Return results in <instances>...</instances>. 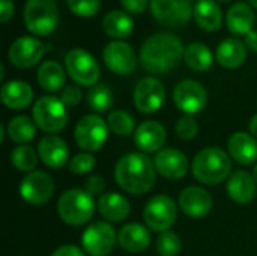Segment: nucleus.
Segmentation results:
<instances>
[{
	"mask_svg": "<svg viewBox=\"0 0 257 256\" xmlns=\"http://www.w3.org/2000/svg\"><path fill=\"white\" fill-rule=\"evenodd\" d=\"M182 41L172 33H157L149 36L140 48L142 66L152 74H166L176 68L184 59Z\"/></svg>",
	"mask_w": 257,
	"mask_h": 256,
	"instance_id": "obj_1",
	"label": "nucleus"
},
{
	"mask_svg": "<svg viewBox=\"0 0 257 256\" xmlns=\"http://www.w3.org/2000/svg\"><path fill=\"white\" fill-rule=\"evenodd\" d=\"M155 163L143 152H130L123 155L114 167L117 186L131 195H145L155 184Z\"/></svg>",
	"mask_w": 257,
	"mask_h": 256,
	"instance_id": "obj_2",
	"label": "nucleus"
},
{
	"mask_svg": "<svg viewBox=\"0 0 257 256\" xmlns=\"http://www.w3.org/2000/svg\"><path fill=\"white\" fill-rule=\"evenodd\" d=\"M232 172V160L220 148H205L193 160V175L199 183L214 186L226 181Z\"/></svg>",
	"mask_w": 257,
	"mask_h": 256,
	"instance_id": "obj_3",
	"label": "nucleus"
},
{
	"mask_svg": "<svg viewBox=\"0 0 257 256\" xmlns=\"http://www.w3.org/2000/svg\"><path fill=\"white\" fill-rule=\"evenodd\" d=\"M57 214L66 225L81 226L95 214L93 198L86 190H66L57 201Z\"/></svg>",
	"mask_w": 257,
	"mask_h": 256,
	"instance_id": "obj_4",
	"label": "nucleus"
},
{
	"mask_svg": "<svg viewBox=\"0 0 257 256\" xmlns=\"http://www.w3.org/2000/svg\"><path fill=\"white\" fill-rule=\"evenodd\" d=\"M24 24L38 36L51 35L59 24V11L54 0H27L24 6Z\"/></svg>",
	"mask_w": 257,
	"mask_h": 256,
	"instance_id": "obj_5",
	"label": "nucleus"
},
{
	"mask_svg": "<svg viewBox=\"0 0 257 256\" xmlns=\"http://www.w3.org/2000/svg\"><path fill=\"white\" fill-rule=\"evenodd\" d=\"M32 116L36 127H39L42 131L50 134H56L62 131L68 122L66 106L62 103L60 98L51 95L41 97L35 103Z\"/></svg>",
	"mask_w": 257,
	"mask_h": 256,
	"instance_id": "obj_6",
	"label": "nucleus"
},
{
	"mask_svg": "<svg viewBox=\"0 0 257 256\" xmlns=\"http://www.w3.org/2000/svg\"><path fill=\"white\" fill-rule=\"evenodd\" d=\"M178 217V205L167 195H157L148 201L143 210V219L146 226L155 232L169 231Z\"/></svg>",
	"mask_w": 257,
	"mask_h": 256,
	"instance_id": "obj_7",
	"label": "nucleus"
},
{
	"mask_svg": "<svg viewBox=\"0 0 257 256\" xmlns=\"http://www.w3.org/2000/svg\"><path fill=\"white\" fill-rule=\"evenodd\" d=\"M108 130L110 128L107 122L101 116L86 115L77 122L74 137L81 149H84L86 152H95L105 145Z\"/></svg>",
	"mask_w": 257,
	"mask_h": 256,
	"instance_id": "obj_8",
	"label": "nucleus"
},
{
	"mask_svg": "<svg viewBox=\"0 0 257 256\" xmlns=\"http://www.w3.org/2000/svg\"><path fill=\"white\" fill-rule=\"evenodd\" d=\"M65 66L69 77L77 84L92 88L99 78V65L96 59L81 48H74L65 56Z\"/></svg>",
	"mask_w": 257,
	"mask_h": 256,
	"instance_id": "obj_9",
	"label": "nucleus"
},
{
	"mask_svg": "<svg viewBox=\"0 0 257 256\" xmlns=\"http://www.w3.org/2000/svg\"><path fill=\"white\" fill-rule=\"evenodd\" d=\"M155 20L167 27H182L190 23L194 12L191 0H151Z\"/></svg>",
	"mask_w": 257,
	"mask_h": 256,
	"instance_id": "obj_10",
	"label": "nucleus"
},
{
	"mask_svg": "<svg viewBox=\"0 0 257 256\" xmlns=\"http://www.w3.org/2000/svg\"><path fill=\"white\" fill-rule=\"evenodd\" d=\"M116 241V231L108 222H95L81 235L83 249L89 256H107Z\"/></svg>",
	"mask_w": 257,
	"mask_h": 256,
	"instance_id": "obj_11",
	"label": "nucleus"
},
{
	"mask_svg": "<svg viewBox=\"0 0 257 256\" xmlns=\"http://www.w3.org/2000/svg\"><path fill=\"white\" fill-rule=\"evenodd\" d=\"M175 106L185 115H196L202 112L208 103L206 89L196 80H184L176 84L173 91Z\"/></svg>",
	"mask_w": 257,
	"mask_h": 256,
	"instance_id": "obj_12",
	"label": "nucleus"
},
{
	"mask_svg": "<svg viewBox=\"0 0 257 256\" xmlns=\"http://www.w3.org/2000/svg\"><path fill=\"white\" fill-rule=\"evenodd\" d=\"M54 193L53 178L41 170L27 174L20 184V196L30 205H42L51 199Z\"/></svg>",
	"mask_w": 257,
	"mask_h": 256,
	"instance_id": "obj_13",
	"label": "nucleus"
},
{
	"mask_svg": "<svg viewBox=\"0 0 257 256\" xmlns=\"http://www.w3.org/2000/svg\"><path fill=\"white\" fill-rule=\"evenodd\" d=\"M166 100L164 84L155 77L142 78L134 89V104L142 113H155Z\"/></svg>",
	"mask_w": 257,
	"mask_h": 256,
	"instance_id": "obj_14",
	"label": "nucleus"
},
{
	"mask_svg": "<svg viewBox=\"0 0 257 256\" xmlns=\"http://www.w3.org/2000/svg\"><path fill=\"white\" fill-rule=\"evenodd\" d=\"M104 63L107 68L119 75L131 74L136 69L137 57L134 53V48L122 41H113L108 42L102 51Z\"/></svg>",
	"mask_w": 257,
	"mask_h": 256,
	"instance_id": "obj_15",
	"label": "nucleus"
},
{
	"mask_svg": "<svg viewBox=\"0 0 257 256\" xmlns=\"http://www.w3.org/2000/svg\"><path fill=\"white\" fill-rule=\"evenodd\" d=\"M44 53L45 47L39 39L21 36L11 44L8 50V59L17 68H30L41 60Z\"/></svg>",
	"mask_w": 257,
	"mask_h": 256,
	"instance_id": "obj_16",
	"label": "nucleus"
},
{
	"mask_svg": "<svg viewBox=\"0 0 257 256\" xmlns=\"http://www.w3.org/2000/svg\"><path fill=\"white\" fill-rule=\"evenodd\" d=\"M157 172L167 180H181L187 175L190 163L184 152L175 148H164L154 158Z\"/></svg>",
	"mask_w": 257,
	"mask_h": 256,
	"instance_id": "obj_17",
	"label": "nucleus"
},
{
	"mask_svg": "<svg viewBox=\"0 0 257 256\" xmlns=\"http://www.w3.org/2000/svg\"><path fill=\"white\" fill-rule=\"evenodd\" d=\"M179 208L191 219H202L209 214L212 198L209 192L202 187H187L179 195Z\"/></svg>",
	"mask_w": 257,
	"mask_h": 256,
	"instance_id": "obj_18",
	"label": "nucleus"
},
{
	"mask_svg": "<svg viewBox=\"0 0 257 256\" xmlns=\"http://www.w3.org/2000/svg\"><path fill=\"white\" fill-rule=\"evenodd\" d=\"M38 154L45 166L50 169H60L68 163L69 148L62 137L47 134L38 143Z\"/></svg>",
	"mask_w": 257,
	"mask_h": 256,
	"instance_id": "obj_19",
	"label": "nucleus"
},
{
	"mask_svg": "<svg viewBox=\"0 0 257 256\" xmlns=\"http://www.w3.org/2000/svg\"><path fill=\"white\" fill-rule=\"evenodd\" d=\"M136 146L143 152H157L166 143V130L157 121L142 122L134 133Z\"/></svg>",
	"mask_w": 257,
	"mask_h": 256,
	"instance_id": "obj_20",
	"label": "nucleus"
},
{
	"mask_svg": "<svg viewBox=\"0 0 257 256\" xmlns=\"http://www.w3.org/2000/svg\"><path fill=\"white\" fill-rule=\"evenodd\" d=\"M256 186L253 175H250L247 170H236L229 177L226 190L233 202L247 205L256 198Z\"/></svg>",
	"mask_w": 257,
	"mask_h": 256,
	"instance_id": "obj_21",
	"label": "nucleus"
},
{
	"mask_svg": "<svg viewBox=\"0 0 257 256\" xmlns=\"http://www.w3.org/2000/svg\"><path fill=\"white\" fill-rule=\"evenodd\" d=\"M229 155L241 164H253L257 161V140L250 133L236 131L227 142Z\"/></svg>",
	"mask_w": 257,
	"mask_h": 256,
	"instance_id": "obj_22",
	"label": "nucleus"
},
{
	"mask_svg": "<svg viewBox=\"0 0 257 256\" xmlns=\"http://www.w3.org/2000/svg\"><path fill=\"white\" fill-rule=\"evenodd\" d=\"M117 244L131 253L143 252L151 244V232L140 223H128L119 231Z\"/></svg>",
	"mask_w": 257,
	"mask_h": 256,
	"instance_id": "obj_23",
	"label": "nucleus"
},
{
	"mask_svg": "<svg viewBox=\"0 0 257 256\" xmlns=\"http://www.w3.org/2000/svg\"><path fill=\"white\" fill-rule=\"evenodd\" d=\"M2 103L12 109V110H21L30 106L33 101V89L29 83L21 80H12L2 86Z\"/></svg>",
	"mask_w": 257,
	"mask_h": 256,
	"instance_id": "obj_24",
	"label": "nucleus"
},
{
	"mask_svg": "<svg viewBox=\"0 0 257 256\" xmlns=\"http://www.w3.org/2000/svg\"><path fill=\"white\" fill-rule=\"evenodd\" d=\"M98 211L107 222H122L130 216V202L119 193L110 192L98 199Z\"/></svg>",
	"mask_w": 257,
	"mask_h": 256,
	"instance_id": "obj_25",
	"label": "nucleus"
},
{
	"mask_svg": "<svg viewBox=\"0 0 257 256\" xmlns=\"http://www.w3.org/2000/svg\"><path fill=\"white\" fill-rule=\"evenodd\" d=\"M247 57V47L236 38L224 39L217 48V62L226 69L239 68Z\"/></svg>",
	"mask_w": 257,
	"mask_h": 256,
	"instance_id": "obj_26",
	"label": "nucleus"
},
{
	"mask_svg": "<svg viewBox=\"0 0 257 256\" xmlns=\"http://www.w3.org/2000/svg\"><path fill=\"white\" fill-rule=\"evenodd\" d=\"M193 15L197 26L206 32H215L221 27L223 12L214 0H197Z\"/></svg>",
	"mask_w": 257,
	"mask_h": 256,
	"instance_id": "obj_27",
	"label": "nucleus"
},
{
	"mask_svg": "<svg viewBox=\"0 0 257 256\" xmlns=\"http://www.w3.org/2000/svg\"><path fill=\"white\" fill-rule=\"evenodd\" d=\"M226 24L233 35H247L253 30L254 12L247 3H236L227 11Z\"/></svg>",
	"mask_w": 257,
	"mask_h": 256,
	"instance_id": "obj_28",
	"label": "nucleus"
},
{
	"mask_svg": "<svg viewBox=\"0 0 257 256\" xmlns=\"http://www.w3.org/2000/svg\"><path fill=\"white\" fill-rule=\"evenodd\" d=\"M102 27L108 36H111L114 39H123L133 33L134 23L128 14H125L122 11H111L104 17Z\"/></svg>",
	"mask_w": 257,
	"mask_h": 256,
	"instance_id": "obj_29",
	"label": "nucleus"
},
{
	"mask_svg": "<svg viewBox=\"0 0 257 256\" xmlns=\"http://www.w3.org/2000/svg\"><path fill=\"white\" fill-rule=\"evenodd\" d=\"M38 83L48 92H57L65 84V71L60 63L54 60L44 62L38 69Z\"/></svg>",
	"mask_w": 257,
	"mask_h": 256,
	"instance_id": "obj_30",
	"label": "nucleus"
},
{
	"mask_svg": "<svg viewBox=\"0 0 257 256\" xmlns=\"http://www.w3.org/2000/svg\"><path fill=\"white\" fill-rule=\"evenodd\" d=\"M184 60L188 65V68H191L193 71H208L212 65V53L211 50L202 44V42H193L185 48L184 53Z\"/></svg>",
	"mask_w": 257,
	"mask_h": 256,
	"instance_id": "obj_31",
	"label": "nucleus"
},
{
	"mask_svg": "<svg viewBox=\"0 0 257 256\" xmlns=\"http://www.w3.org/2000/svg\"><path fill=\"white\" fill-rule=\"evenodd\" d=\"M36 134V124L29 116H15L8 124V136L18 145H26Z\"/></svg>",
	"mask_w": 257,
	"mask_h": 256,
	"instance_id": "obj_32",
	"label": "nucleus"
},
{
	"mask_svg": "<svg viewBox=\"0 0 257 256\" xmlns=\"http://www.w3.org/2000/svg\"><path fill=\"white\" fill-rule=\"evenodd\" d=\"M87 103L89 107L96 113H105L113 104V94L111 89L104 83H96L87 92Z\"/></svg>",
	"mask_w": 257,
	"mask_h": 256,
	"instance_id": "obj_33",
	"label": "nucleus"
},
{
	"mask_svg": "<svg viewBox=\"0 0 257 256\" xmlns=\"http://www.w3.org/2000/svg\"><path fill=\"white\" fill-rule=\"evenodd\" d=\"M39 154L29 145H18L11 152V163L21 172H33L38 166Z\"/></svg>",
	"mask_w": 257,
	"mask_h": 256,
	"instance_id": "obj_34",
	"label": "nucleus"
},
{
	"mask_svg": "<svg viewBox=\"0 0 257 256\" xmlns=\"http://www.w3.org/2000/svg\"><path fill=\"white\" fill-rule=\"evenodd\" d=\"M107 125H108L110 131L114 133L116 136L128 137L134 131L136 122H134V118L128 112H125V110H113L108 115Z\"/></svg>",
	"mask_w": 257,
	"mask_h": 256,
	"instance_id": "obj_35",
	"label": "nucleus"
},
{
	"mask_svg": "<svg viewBox=\"0 0 257 256\" xmlns=\"http://www.w3.org/2000/svg\"><path fill=\"white\" fill-rule=\"evenodd\" d=\"M182 249V241L172 231L161 232L157 238V250L161 256H176Z\"/></svg>",
	"mask_w": 257,
	"mask_h": 256,
	"instance_id": "obj_36",
	"label": "nucleus"
},
{
	"mask_svg": "<svg viewBox=\"0 0 257 256\" xmlns=\"http://www.w3.org/2000/svg\"><path fill=\"white\" fill-rule=\"evenodd\" d=\"M99 0H68V8L72 14L83 18H90L99 11Z\"/></svg>",
	"mask_w": 257,
	"mask_h": 256,
	"instance_id": "obj_37",
	"label": "nucleus"
},
{
	"mask_svg": "<svg viewBox=\"0 0 257 256\" xmlns=\"http://www.w3.org/2000/svg\"><path fill=\"white\" fill-rule=\"evenodd\" d=\"M96 166V160L92 154L89 152H81L77 154L71 158L69 161V170L75 175H84L89 174L90 170H93V167Z\"/></svg>",
	"mask_w": 257,
	"mask_h": 256,
	"instance_id": "obj_38",
	"label": "nucleus"
},
{
	"mask_svg": "<svg viewBox=\"0 0 257 256\" xmlns=\"http://www.w3.org/2000/svg\"><path fill=\"white\" fill-rule=\"evenodd\" d=\"M197 131H199V124L194 119V116L185 115V116L178 119V122H176V134H178L179 139L191 140V139L196 137Z\"/></svg>",
	"mask_w": 257,
	"mask_h": 256,
	"instance_id": "obj_39",
	"label": "nucleus"
},
{
	"mask_svg": "<svg viewBox=\"0 0 257 256\" xmlns=\"http://www.w3.org/2000/svg\"><path fill=\"white\" fill-rule=\"evenodd\" d=\"M60 100L65 106L68 107H74L77 104L81 103L83 100V92L78 86H74V84H69V86H65L62 89V94H60Z\"/></svg>",
	"mask_w": 257,
	"mask_h": 256,
	"instance_id": "obj_40",
	"label": "nucleus"
},
{
	"mask_svg": "<svg viewBox=\"0 0 257 256\" xmlns=\"http://www.w3.org/2000/svg\"><path fill=\"white\" fill-rule=\"evenodd\" d=\"M105 189V181L101 175H92L84 183V190L93 198V196H102V192Z\"/></svg>",
	"mask_w": 257,
	"mask_h": 256,
	"instance_id": "obj_41",
	"label": "nucleus"
},
{
	"mask_svg": "<svg viewBox=\"0 0 257 256\" xmlns=\"http://www.w3.org/2000/svg\"><path fill=\"white\" fill-rule=\"evenodd\" d=\"M120 5L130 14H142L148 6V0H120Z\"/></svg>",
	"mask_w": 257,
	"mask_h": 256,
	"instance_id": "obj_42",
	"label": "nucleus"
},
{
	"mask_svg": "<svg viewBox=\"0 0 257 256\" xmlns=\"http://www.w3.org/2000/svg\"><path fill=\"white\" fill-rule=\"evenodd\" d=\"M51 256H84V253L77 246L66 244V246H60L59 249H56Z\"/></svg>",
	"mask_w": 257,
	"mask_h": 256,
	"instance_id": "obj_43",
	"label": "nucleus"
},
{
	"mask_svg": "<svg viewBox=\"0 0 257 256\" xmlns=\"http://www.w3.org/2000/svg\"><path fill=\"white\" fill-rule=\"evenodd\" d=\"M14 3L11 0H0V21L6 23L14 15Z\"/></svg>",
	"mask_w": 257,
	"mask_h": 256,
	"instance_id": "obj_44",
	"label": "nucleus"
},
{
	"mask_svg": "<svg viewBox=\"0 0 257 256\" xmlns=\"http://www.w3.org/2000/svg\"><path fill=\"white\" fill-rule=\"evenodd\" d=\"M245 47L253 51V53H257V30H251L245 35Z\"/></svg>",
	"mask_w": 257,
	"mask_h": 256,
	"instance_id": "obj_45",
	"label": "nucleus"
},
{
	"mask_svg": "<svg viewBox=\"0 0 257 256\" xmlns=\"http://www.w3.org/2000/svg\"><path fill=\"white\" fill-rule=\"evenodd\" d=\"M248 130H250V134L253 137L257 139V113L250 119V124H248Z\"/></svg>",
	"mask_w": 257,
	"mask_h": 256,
	"instance_id": "obj_46",
	"label": "nucleus"
},
{
	"mask_svg": "<svg viewBox=\"0 0 257 256\" xmlns=\"http://www.w3.org/2000/svg\"><path fill=\"white\" fill-rule=\"evenodd\" d=\"M253 178H254V181H256L257 184V163L254 164V169H253Z\"/></svg>",
	"mask_w": 257,
	"mask_h": 256,
	"instance_id": "obj_47",
	"label": "nucleus"
},
{
	"mask_svg": "<svg viewBox=\"0 0 257 256\" xmlns=\"http://www.w3.org/2000/svg\"><path fill=\"white\" fill-rule=\"evenodd\" d=\"M248 3H250V5H251L253 8H256V9H257V0H248Z\"/></svg>",
	"mask_w": 257,
	"mask_h": 256,
	"instance_id": "obj_48",
	"label": "nucleus"
},
{
	"mask_svg": "<svg viewBox=\"0 0 257 256\" xmlns=\"http://www.w3.org/2000/svg\"><path fill=\"white\" fill-rule=\"evenodd\" d=\"M218 2H221V3H229V2H232V0H218Z\"/></svg>",
	"mask_w": 257,
	"mask_h": 256,
	"instance_id": "obj_49",
	"label": "nucleus"
}]
</instances>
